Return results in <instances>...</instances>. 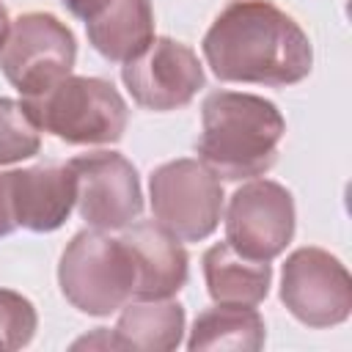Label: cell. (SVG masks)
Instances as JSON below:
<instances>
[{
  "instance_id": "1",
  "label": "cell",
  "mask_w": 352,
  "mask_h": 352,
  "mask_svg": "<svg viewBox=\"0 0 352 352\" xmlns=\"http://www.w3.org/2000/svg\"><path fill=\"white\" fill-rule=\"evenodd\" d=\"M204 58L223 82L286 88L311 74L314 47L300 22L270 0H234L209 25Z\"/></svg>"
},
{
  "instance_id": "2",
  "label": "cell",
  "mask_w": 352,
  "mask_h": 352,
  "mask_svg": "<svg viewBox=\"0 0 352 352\" xmlns=\"http://www.w3.org/2000/svg\"><path fill=\"white\" fill-rule=\"evenodd\" d=\"M286 135V121L275 102L239 94L212 91L201 104L198 160L226 182L264 176Z\"/></svg>"
},
{
  "instance_id": "3",
  "label": "cell",
  "mask_w": 352,
  "mask_h": 352,
  "mask_svg": "<svg viewBox=\"0 0 352 352\" xmlns=\"http://www.w3.org/2000/svg\"><path fill=\"white\" fill-rule=\"evenodd\" d=\"M22 107L41 132L69 146L118 143L129 124V107L118 88L102 77L66 74L36 96H22Z\"/></svg>"
},
{
  "instance_id": "4",
  "label": "cell",
  "mask_w": 352,
  "mask_h": 352,
  "mask_svg": "<svg viewBox=\"0 0 352 352\" xmlns=\"http://www.w3.org/2000/svg\"><path fill=\"white\" fill-rule=\"evenodd\" d=\"M135 261L126 245L104 231L85 228L60 253L58 286L72 308L88 316H110L135 300Z\"/></svg>"
},
{
  "instance_id": "5",
  "label": "cell",
  "mask_w": 352,
  "mask_h": 352,
  "mask_svg": "<svg viewBox=\"0 0 352 352\" xmlns=\"http://www.w3.org/2000/svg\"><path fill=\"white\" fill-rule=\"evenodd\" d=\"M154 220L182 242H201L214 234L223 214L220 176L201 160H170L148 176Z\"/></svg>"
},
{
  "instance_id": "6",
  "label": "cell",
  "mask_w": 352,
  "mask_h": 352,
  "mask_svg": "<svg viewBox=\"0 0 352 352\" xmlns=\"http://www.w3.org/2000/svg\"><path fill=\"white\" fill-rule=\"evenodd\" d=\"M74 60V33L50 11L19 14L0 47V72L22 96H36L72 74Z\"/></svg>"
},
{
  "instance_id": "7",
  "label": "cell",
  "mask_w": 352,
  "mask_h": 352,
  "mask_svg": "<svg viewBox=\"0 0 352 352\" xmlns=\"http://www.w3.org/2000/svg\"><path fill=\"white\" fill-rule=\"evenodd\" d=\"M280 302L305 327H336L352 314V278L330 250L297 248L280 272Z\"/></svg>"
},
{
  "instance_id": "8",
  "label": "cell",
  "mask_w": 352,
  "mask_h": 352,
  "mask_svg": "<svg viewBox=\"0 0 352 352\" xmlns=\"http://www.w3.org/2000/svg\"><path fill=\"white\" fill-rule=\"evenodd\" d=\"M294 236V198L272 179H250L228 198L226 242L248 258L272 261Z\"/></svg>"
},
{
  "instance_id": "9",
  "label": "cell",
  "mask_w": 352,
  "mask_h": 352,
  "mask_svg": "<svg viewBox=\"0 0 352 352\" xmlns=\"http://www.w3.org/2000/svg\"><path fill=\"white\" fill-rule=\"evenodd\" d=\"M77 201L74 170L66 165H33L0 173V236L28 228L47 234L60 228Z\"/></svg>"
},
{
  "instance_id": "10",
  "label": "cell",
  "mask_w": 352,
  "mask_h": 352,
  "mask_svg": "<svg viewBox=\"0 0 352 352\" xmlns=\"http://www.w3.org/2000/svg\"><path fill=\"white\" fill-rule=\"evenodd\" d=\"M77 182V212L96 231H121L143 212L135 165L118 151H91L69 160Z\"/></svg>"
},
{
  "instance_id": "11",
  "label": "cell",
  "mask_w": 352,
  "mask_h": 352,
  "mask_svg": "<svg viewBox=\"0 0 352 352\" xmlns=\"http://www.w3.org/2000/svg\"><path fill=\"white\" fill-rule=\"evenodd\" d=\"M121 80L135 104L154 113H168L190 104L206 85L198 55L184 41H176L170 36H154L143 52L124 60Z\"/></svg>"
},
{
  "instance_id": "12",
  "label": "cell",
  "mask_w": 352,
  "mask_h": 352,
  "mask_svg": "<svg viewBox=\"0 0 352 352\" xmlns=\"http://www.w3.org/2000/svg\"><path fill=\"white\" fill-rule=\"evenodd\" d=\"M121 242L126 245L138 283H135V300H168L187 283V264L190 256L168 228H162L157 220L129 223L121 228Z\"/></svg>"
},
{
  "instance_id": "13",
  "label": "cell",
  "mask_w": 352,
  "mask_h": 352,
  "mask_svg": "<svg viewBox=\"0 0 352 352\" xmlns=\"http://www.w3.org/2000/svg\"><path fill=\"white\" fill-rule=\"evenodd\" d=\"M204 280L214 302L256 308L270 294L272 267L242 256L228 242H217L204 253Z\"/></svg>"
},
{
  "instance_id": "14",
  "label": "cell",
  "mask_w": 352,
  "mask_h": 352,
  "mask_svg": "<svg viewBox=\"0 0 352 352\" xmlns=\"http://www.w3.org/2000/svg\"><path fill=\"white\" fill-rule=\"evenodd\" d=\"M91 47L116 63L143 52L154 38L151 0H110L91 22H85Z\"/></svg>"
},
{
  "instance_id": "15",
  "label": "cell",
  "mask_w": 352,
  "mask_h": 352,
  "mask_svg": "<svg viewBox=\"0 0 352 352\" xmlns=\"http://www.w3.org/2000/svg\"><path fill=\"white\" fill-rule=\"evenodd\" d=\"M116 349L170 352L184 336V308L176 300H129L110 330Z\"/></svg>"
},
{
  "instance_id": "16",
  "label": "cell",
  "mask_w": 352,
  "mask_h": 352,
  "mask_svg": "<svg viewBox=\"0 0 352 352\" xmlns=\"http://www.w3.org/2000/svg\"><path fill=\"white\" fill-rule=\"evenodd\" d=\"M267 327L261 314L253 305H226L214 302L212 308L201 311L192 322L187 349H242L258 352L264 346Z\"/></svg>"
},
{
  "instance_id": "17",
  "label": "cell",
  "mask_w": 352,
  "mask_h": 352,
  "mask_svg": "<svg viewBox=\"0 0 352 352\" xmlns=\"http://www.w3.org/2000/svg\"><path fill=\"white\" fill-rule=\"evenodd\" d=\"M41 148V129L33 124L22 102L0 96V165H14L36 157Z\"/></svg>"
},
{
  "instance_id": "18",
  "label": "cell",
  "mask_w": 352,
  "mask_h": 352,
  "mask_svg": "<svg viewBox=\"0 0 352 352\" xmlns=\"http://www.w3.org/2000/svg\"><path fill=\"white\" fill-rule=\"evenodd\" d=\"M38 314L28 297L14 289H0V349H22L33 341Z\"/></svg>"
},
{
  "instance_id": "19",
  "label": "cell",
  "mask_w": 352,
  "mask_h": 352,
  "mask_svg": "<svg viewBox=\"0 0 352 352\" xmlns=\"http://www.w3.org/2000/svg\"><path fill=\"white\" fill-rule=\"evenodd\" d=\"M63 6H66V11L72 14V16H77V19H82V22H91L110 0H60Z\"/></svg>"
},
{
  "instance_id": "20",
  "label": "cell",
  "mask_w": 352,
  "mask_h": 352,
  "mask_svg": "<svg viewBox=\"0 0 352 352\" xmlns=\"http://www.w3.org/2000/svg\"><path fill=\"white\" fill-rule=\"evenodd\" d=\"M8 28H11V19H8V8L0 3V47L6 44V36H8Z\"/></svg>"
}]
</instances>
